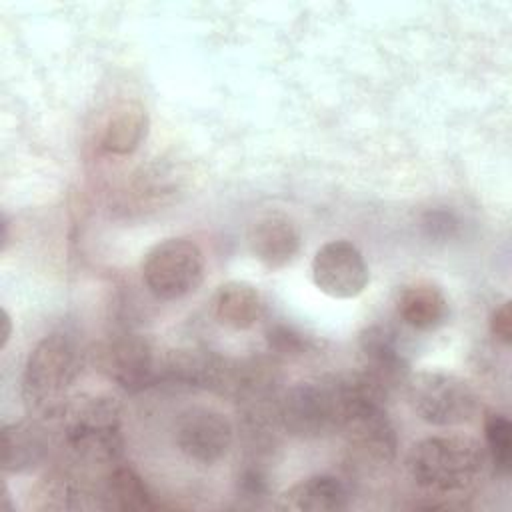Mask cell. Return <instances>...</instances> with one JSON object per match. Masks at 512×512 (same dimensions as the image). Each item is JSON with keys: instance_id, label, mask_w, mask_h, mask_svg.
<instances>
[{"instance_id": "obj_1", "label": "cell", "mask_w": 512, "mask_h": 512, "mask_svg": "<svg viewBox=\"0 0 512 512\" xmlns=\"http://www.w3.org/2000/svg\"><path fill=\"white\" fill-rule=\"evenodd\" d=\"M364 400H374L356 374H326L290 386L278 400V424L294 438L314 440L342 432ZM382 404V402H380Z\"/></svg>"}, {"instance_id": "obj_2", "label": "cell", "mask_w": 512, "mask_h": 512, "mask_svg": "<svg viewBox=\"0 0 512 512\" xmlns=\"http://www.w3.org/2000/svg\"><path fill=\"white\" fill-rule=\"evenodd\" d=\"M486 464V448L468 434L428 436L408 454L412 480L430 498H444L450 508L460 506L456 498L478 484Z\"/></svg>"}, {"instance_id": "obj_3", "label": "cell", "mask_w": 512, "mask_h": 512, "mask_svg": "<svg viewBox=\"0 0 512 512\" xmlns=\"http://www.w3.org/2000/svg\"><path fill=\"white\" fill-rule=\"evenodd\" d=\"M62 442L76 462L88 466L118 464L124 448L122 412L108 394H80L68 398L56 416Z\"/></svg>"}, {"instance_id": "obj_4", "label": "cell", "mask_w": 512, "mask_h": 512, "mask_svg": "<svg viewBox=\"0 0 512 512\" xmlns=\"http://www.w3.org/2000/svg\"><path fill=\"white\" fill-rule=\"evenodd\" d=\"M82 366L78 342L64 332L44 336L24 364L22 396L32 416L56 420Z\"/></svg>"}, {"instance_id": "obj_5", "label": "cell", "mask_w": 512, "mask_h": 512, "mask_svg": "<svg viewBox=\"0 0 512 512\" xmlns=\"http://www.w3.org/2000/svg\"><path fill=\"white\" fill-rule=\"evenodd\" d=\"M406 398L420 420L432 426H460L470 422L478 412V396L474 388L460 376L424 370L410 374Z\"/></svg>"}, {"instance_id": "obj_6", "label": "cell", "mask_w": 512, "mask_h": 512, "mask_svg": "<svg viewBox=\"0 0 512 512\" xmlns=\"http://www.w3.org/2000/svg\"><path fill=\"white\" fill-rule=\"evenodd\" d=\"M204 268V252L194 240L166 238L146 252L142 280L156 300L170 302L194 292L204 280Z\"/></svg>"}, {"instance_id": "obj_7", "label": "cell", "mask_w": 512, "mask_h": 512, "mask_svg": "<svg viewBox=\"0 0 512 512\" xmlns=\"http://www.w3.org/2000/svg\"><path fill=\"white\" fill-rule=\"evenodd\" d=\"M98 366L122 390L140 392L160 382L162 358L156 356L148 338L124 332L102 344Z\"/></svg>"}, {"instance_id": "obj_8", "label": "cell", "mask_w": 512, "mask_h": 512, "mask_svg": "<svg viewBox=\"0 0 512 512\" xmlns=\"http://www.w3.org/2000/svg\"><path fill=\"white\" fill-rule=\"evenodd\" d=\"M358 346L364 358L358 376L376 398L388 402L410 376L408 360L398 344V334L388 326L370 324L358 334Z\"/></svg>"}, {"instance_id": "obj_9", "label": "cell", "mask_w": 512, "mask_h": 512, "mask_svg": "<svg viewBox=\"0 0 512 512\" xmlns=\"http://www.w3.org/2000/svg\"><path fill=\"white\" fill-rule=\"evenodd\" d=\"M232 422L208 406H190L174 422V444L182 456L202 466H214L232 448Z\"/></svg>"}, {"instance_id": "obj_10", "label": "cell", "mask_w": 512, "mask_h": 512, "mask_svg": "<svg viewBox=\"0 0 512 512\" xmlns=\"http://www.w3.org/2000/svg\"><path fill=\"white\" fill-rule=\"evenodd\" d=\"M316 288L336 300L356 298L370 280L362 252L348 240H332L320 246L312 260Z\"/></svg>"}, {"instance_id": "obj_11", "label": "cell", "mask_w": 512, "mask_h": 512, "mask_svg": "<svg viewBox=\"0 0 512 512\" xmlns=\"http://www.w3.org/2000/svg\"><path fill=\"white\" fill-rule=\"evenodd\" d=\"M348 448L370 464H390L398 452L396 426L386 412V404L364 400L356 406L342 428Z\"/></svg>"}, {"instance_id": "obj_12", "label": "cell", "mask_w": 512, "mask_h": 512, "mask_svg": "<svg viewBox=\"0 0 512 512\" xmlns=\"http://www.w3.org/2000/svg\"><path fill=\"white\" fill-rule=\"evenodd\" d=\"M302 236L292 218L280 212L260 216L248 232L252 256L268 270L288 266L300 252Z\"/></svg>"}, {"instance_id": "obj_13", "label": "cell", "mask_w": 512, "mask_h": 512, "mask_svg": "<svg viewBox=\"0 0 512 512\" xmlns=\"http://www.w3.org/2000/svg\"><path fill=\"white\" fill-rule=\"evenodd\" d=\"M46 418H26L2 426V468L4 472H28L44 462L50 452Z\"/></svg>"}, {"instance_id": "obj_14", "label": "cell", "mask_w": 512, "mask_h": 512, "mask_svg": "<svg viewBox=\"0 0 512 512\" xmlns=\"http://www.w3.org/2000/svg\"><path fill=\"white\" fill-rule=\"evenodd\" d=\"M396 312L410 328L432 332L448 322L450 304L436 284L418 280L398 292Z\"/></svg>"}, {"instance_id": "obj_15", "label": "cell", "mask_w": 512, "mask_h": 512, "mask_svg": "<svg viewBox=\"0 0 512 512\" xmlns=\"http://www.w3.org/2000/svg\"><path fill=\"white\" fill-rule=\"evenodd\" d=\"M350 506L348 486L330 474L300 480L280 496L278 508L292 512H340Z\"/></svg>"}, {"instance_id": "obj_16", "label": "cell", "mask_w": 512, "mask_h": 512, "mask_svg": "<svg viewBox=\"0 0 512 512\" xmlns=\"http://www.w3.org/2000/svg\"><path fill=\"white\" fill-rule=\"evenodd\" d=\"M148 112L140 102L128 100L118 104L104 122L100 148L106 154L126 156L140 148L148 134Z\"/></svg>"}, {"instance_id": "obj_17", "label": "cell", "mask_w": 512, "mask_h": 512, "mask_svg": "<svg viewBox=\"0 0 512 512\" xmlns=\"http://www.w3.org/2000/svg\"><path fill=\"white\" fill-rule=\"evenodd\" d=\"M214 316L234 330H248L264 316V300L258 288L244 280H228L214 294Z\"/></svg>"}, {"instance_id": "obj_18", "label": "cell", "mask_w": 512, "mask_h": 512, "mask_svg": "<svg viewBox=\"0 0 512 512\" xmlns=\"http://www.w3.org/2000/svg\"><path fill=\"white\" fill-rule=\"evenodd\" d=\"M102 506L112 510H154L158 508V502L154 500L150 488L140 478V474L122 464H114L108 472L104 484H102Z\"/></svg>"}, {"instance_id": "obj_19", "label": "cell", "mask_w": 512, "mask_h": 512, "mask_svg": "<svg viewBox=\"0 0 512 512\" xmlns=\"http://www.w3.org/2000/svg\"><path fill=\"white\" fill-rule=\"evenodd\" d=\"M486 454L496 474L508 476L512 466V424L502 412H486L484 416Z\"/></svg>"}, {"instance_id": "obj_20", "label": "cell", "mask_w": 512, "mask_h": 512, "mask_svg": "<svg viewBox=\"0 0 512 512\" xmlns=\"http://www.w3.org/2000/svg\"><path fill=\"white\" fill-rule=\"evenodd\" d=\"M266 340H268V348L274 354H282V356H298L312 346V340L308 336H304L302 332H298L288 324L270 326L266 332Z\"/></svg>"}, {"instance_id": "obj_21", "label": "cell", "mask_w": 512, "mask_h": 512, "mask_svg": "<svg viewBox=\"0 0 512 512\" xmlns=\"http://www.w3.org/2000/svg\"><path fill=\"white\" fill-rule=\"evenodd\" d=\"M458 218L450 210H430L422 218V228L428 238L448 240L458 232Z\"/></svg>"}, {"instance_id": "obj_22", "label": "cell", "mask_w": 512, "mask_h": 512, "mask_svg": "<svg viewBox=\"0 0 512 512\" xmlns=\"http://www.w3.org/2000/svg\"><path fill=\"white\" fill-rule=\"evenodd\" d=\"M238 490L246 498H262L268 494V476L258 464H250L238 478Z\"/></svg>"}, {"instance_id": "obj_23", "label": "cell", "mask_w": 512, "mask_h": 512, "mask_svg": "<svg viewBox=\"0 0 512 512\" xmlns=\"http://www.w3.org/2000/svg\"><path fill=\"white\" fill-rule=\"evenodd\" d=\"M490 332L492 336L502 342L510 344L512 342V310H510V300H504L498 308L492 310L490 314Z\"/></svg>"}, {"instance_id": "obj_24", "label": "cell", "mask_w": 512, "mask_h": 512, "mask_svg": "<svg viewBox=\"0 0 512 512\" xmlns=\"http://www.w3.org/2000/svg\"><path fill=\"white\" fill-rule=\"evenodd\" d=\"M2 324H4V332H2V348L8 344V338H10V334H12V322H10V314L4 310L2 312Z\"/></svg>"}]
</instances>
